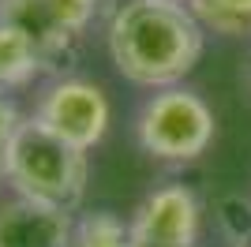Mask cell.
I'll return each instance as SVG.
<instances>
[{
    "mask_svg": "<svg viewBox=\"0 0 251 247\" xmlns=\"http://www.w3.org/2000/svg\"><path fill=\"white\" fill-rule=\"evenodd\" d=\"M206 26L176 0H124L109 19L105 49L127 82L165 90L199 64Z\"/></svg>",
    "mask_w": 251,
    "mask_h": 247,
    "instance_id": "1",
    "label": "cell"
},
{
    "mask_svg": "<svg viewBox=\"0 0 251 247\" xmlns=\"http://www.w3.org/2000/svg\"><path fill=\"white\" fill-rule=\"evenodd\" d=\"M90 150H79L56 131H49L38 116L19 124L15 139L0 154V169L11 191L30 202H45L72 214L83 202L90 184Z\"/></svg>",
    "mask_w": 251,
    "mask_h": 247,
    "instance_id": "2",
    "label": "cell"
},
{
    "mask_svg": "<svg viewBox=\"0 0 251 247\" xmlns=\"http://www.w3.org/2000/svg\"><path fill=\"white\" fill-rule=\"evenodd\" d=\"M214 131V109L188 86L154 90L135 120L139 146L157 161H195L210 150Z\"/></svg>",
    "mask_w": 251,
    "mask_h": 247,
    "instance_id": "3",
    "label": "cell"
},
{
    "mask_svg": "<svg viewBox=\"0 0 251 247\" xmlns=\"http://www.w3.org/2000/svg\"><path fill=\"white\" fill-rule=\"evenodd\" d=\"M34 116L49 131L68 139L72 146L94 150L109 131L113 109H109V98H105V90L98 82L79 79V75H64V79H52L42 90Z\"/></svg>",
    "mask_w": 251,
    "mask_h": 247,
    "instance_id": "4",
    "label": "cell"
},
{
    "mask_svg": "<svg viewBox=\"0 0 251 247\" xmlns=\"http://www.w3.org/2000/svg\"><path fill=\"white\" fill-rule=\"evenodd\" d=\"M101 0H0V19L19 26L38 45L49 68H56L72 41L86 34Z\"/></svg>",
    "mask_w": 251,
    "mask_h": 247,
    "instance_id": "5",
    "label": "cell"
},
{
    "mask_svg": "<svg viewBox=\"0 0 251 247\" xmlns=\"http://www.w3.org/2000/svg\"><path fill=\"white\" fill-rule=\"evenodd\" d=\"M199 198L184 184L150 191L131 217V240L139 247H195L199 240Z\"/></svg>",
    "mask_w": 251,
    "mask_h": 247,
    "instance_id": "6",
    "label": "cell"
},
{
    "mask_svg": "<svg viewBox=\"0 0 251 247\" xmlns=\"http://www.w3.org/2000/svg\"><path fill=\"white\" fill-rule=\"evenodd\" d=\"M75 221L68 210L30 198H11L0 206V247H68Z\"/></svg>",
    "mask_w": 251,
    "mask_h": 247,
    "instance_id": "7",
    "label": "cell"
},
{
    "mask_svg": "<svg viewBox=\"0 0 251 247\" xmlns=\"http://www.w3.org/2000/svg\"><path fill=\"white\" fill-rule=\"evenodd\" d=\"M49 72V60H45L38 45H34L19 26L0 19V90H19V86H30L38 75Z\"/></svg>",
    "mask_w": 251,
    "mask_h": 247,
    "instance_id": "8",
    "label": "cell"
},
{
    "mask_svg": "<svg viewBox=\"0 0 251 247\" xmlns=\"http://www.w3.org/2000/svg\"><path fill=\"white\" fill-rule=\"evenodd\" d=\"M188 8L210 34H221V38L251 34V0H188Z\"/></svg>",
    "mask_w": 251,
    "mask_h": 247,
    "instance_id": "9",
    "label": "cell"
},
{
    "mask_svg": "<svg viewBox=\"0 0 251 247\" xmlns=\"http://www.w3.org/2000/svg\"><path fill=\"white\" fill-rule=\"evenodd\" d=\"M75 244L79 247H139L131 240V225H124L109 210H94L83 221H75Z\"/></svg>",
    "mask_w": 251,
    "mask_h": 247,
    "instance_id": "10",
    "label": "cell"
},
{
    "mask_svg": "<svg viewBox=\"0 0 251 247\" xmlns=\"http://www.w3.org/2000/svg\"><path fill=\"white\" fill-rule=\"evenodd\" d=\"M214 217H218V228L229 244H236V247L251 244V198H244V195L218 198Z\"/></svg>",
    "mask_w": 251,
    "mask_h": 247,
    "instance_id": "11",
    "label": "cell"
},
{
    "mask_svg": "<svg viewBox=\"0 0 251 247\" xmlns=\"http://www.w3.org/2000/svg\"><path fill=\"white\" fill-rule=\"evenodd\" d=\"M26 120V116L19 113V105L11 101L8 94L0 90V154L8 150V143L15 139V131H19V124Z\"/></svg>",
    "mask_w": 251,
    "mask_h": 247,
    "instance_id": "12",
    "label": "cell"
},
{
    "mask_svg": "<svg viewBox=\"0 0 251 247\" xmlns=\"http://www.w3.org/2000/svg\"><path fill=\"white\" fill-rule=\"evenodd\" d=\"M68 247H79V244H75V236H72V244H68Z\"/></svg>",
    "mask_w": 251,
    "mask_h": 247,
    "instance_id": "13",
    "label": "cell"
},
{
    "mask_svg": "<svg viewBox=\"0 0 251 247\" xmlns=\"http://www.w3.org/2000/svg\"><path fill=\"white\" fill-rule=\"evenodd\" d=\"M0 184H4V169H0Z\"/></svg>",
    "mask_w": 251,
    "mask_h": 247,
    "instance_id": "14",
    "label": "cell"
},
{
    "mask_svg": "<svg viewBox=\"0 0 251 247\" xmlns=\"http://www.w3.org/2000/svg\"><path fill=\"white\" fill-rule=\"evenodd\" d=\"M176 4H188V0H176Z\"/></svg>",
    "mask_w": 251,
    "mask_h": 247,
    "instance_id": "15",
    "label": "cell"
},
{
    "mask_svg": "<svg viewBox=\"0 0 251 247\" xmlns=\"http://www.w3.org/2000/svg\"><path fill=\"white\" fill-rule=\"evenodd\" d=\"M244 247H251V244H244Z\"/></svg>",
    "mask_w": 251,
    "mask_h": 247,
    "instance_id": "16",
    "label": "cell"
},
{
    "mask_svg": "<svg viewBox=\"0 0 251 247\" xmlns=\"http://www.w3.org/2000/svg\"><path fill=\"white\" fill-rule=\"evenodd\" d=\"M248 79H251V75H248Z\"/></svg>",
    "mask_w": 251,
    "mask_h": 247,
    "instance_id": "17",
    "label": "cell"
}]
</instances>
